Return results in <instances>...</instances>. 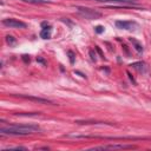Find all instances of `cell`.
<instances>
[{
	"instance_id": "obj_1",
	"label": "cell",
	"mask_w": 151,
	"mask_h": 151,
	"mask_svg": "<svg viewBox=\"0 0 151 151\" xmlns=\"http://www.w3.org/2000/svg\"><path fill=\"white\" fill-rule=\"evenodd\" d=\"M40 127L33 124H21V125H10V126H1L0 134L3 136H26L32 135L35 132H39Z\"/></svg>"
},
{
	"instance_id": "obj_2",
	"label": "cell",
	"mask_w": 151,
	"mask_h": 151,
	"mask_svg": "<svg viewBox=\"0 0 151 151\" xmlns=\"http://www.w3.org/2000/svg\"><path fill=\"white\" fill-rule=\"evenodd\" d=\"M77 12L79 15H82L83 18L85 19H89V20H93V19H99L102 17V13L97 10H92V8H89V7H83V6H78L77 8Z\"/></svg>"
},
{
	"instance_id": "obj_3",
	"label": "cell",
	"mask_w": 151,
	"mask_h": 151,
	"mask_svg": "<svg viewBox=\"0 0 151 151\" xmlns=\"http://www.w3.org/2000/svg\"><path fill=\"white\" fill-rule=\"evenodd\" d=\"M3 24H4L6 27H10V28H25V27H26V24H25L24 21L17 20V19H14V18L4 19Z\"/></svg>"
},
{
	"instance_id": "obj_4",
	"label": "cell",
	"mask_w": 151,
	"mask_h": 151,
	"mask_svg": "<svg viewBox=\"0 0 151 151\" xmlns=\"http://www.w3.org/2000/svg\"><path fill=\"white\" fill-rule=\"evenodd\" d=\"M116 27L117 28H121V30H126V31H130V30H135L136 27H138V24L136 21H125V20H117L115 23Z\"/></svg>"
},
{
	"instance_id": "obj_5",
	"label": "cell",
	"mask_w": 151,
	"mask_h": 151,
	"mask_svg": "<svg viewBox=\"0 0 151 151\" xmlns=\"http://www.w3.org/2000/svg\"><path fill=\"white\" fill-rule=\"evenodd\" d=\"M134 145H124V144H111V145H103V146H94L91 150H106V149H135Z\"/></svg>"
},
{
	"instance_id": "obj_6",
	"label": "cell",
	"mask_w": 151,
	"mask_h": 151,
	"mask_svg": "<svg viewBox=\"0 0 151 151\" xmlns=\"http://www.w3.org/2000/svg\"><path fill=\"white\" fill-rule=\"evenodd\" d=\"M94 1L99 3H112V4H121V5H132L135 6L138 0H94Z\"/></svg>"
},
{
	"instance_id": "obj_7",
	"label": "cell",
	"mask_w": 151,
	"mask_h": 151,
	"mask_svg": "<svg viewBox=\"0 0 151 151\" xmlns=\"http://www.w3.org/2000/svg\"><path fill=\"white\" fill-rule=\"evenodd\" d=\"M46 23H43V26H45ZM51 34H52V27L50 25L45 26L42 31H40V37L43 38V39H50L51 38Z\"/></svg>"
},
{
	"instance_id": "obj_8",
	"label": "cell",
	"mask_w": 151,
	"mask_h": 151,
	"mask_svg": "<svg viewBox=\"0 0 151 151\" xmlns=\"http://www.w3.org/2000/svg\"><path fill=\"white\" fill-rule=\"evenodd\" d=\"M132 69H135V70H137L138 72H141V73H145L146 71H148V65L144 63V62H138V63H134V64H131L130 65Z\"/></svg>"
},
{
	"instance_id": "obj_9",
	"label": "cell",
	"mask_w": 151,
	"mask_h": 151,
	"mask_svg": "<svg viewBox=\"0 0 151 151\" xmlns=\"http://www.w3.org/2000/svg\"><path fill=\"white\" fill-rule=\"evenodd\" d=\"M20 97L23 98H26V99H31V100H34V102H38V103H52L51 100L48 99H44V98H39V97H32V96H24V94H19Z\"/></svg>"
},
{
	"instance_id": "obj_10",
	"label": "cell",
	"mask_w": 151,
	"mask_h": 151,
	"mask_svg": "<svg viewBox=\"0 0 151 151\" xmlns=\"http://www.w3.org/2000/svg\"><path fill=\"white\" fill-rule=\"evenodd\" d=\"M130 42L135 45V48H136V51H137L138 53H142V52H143V50H144V48H143V45H142L141 43H138V42H137V40H135V39H132V38L130 39Z\"/></svg>"
},
{
	"instance_id": "obj_11",
	"label": "cell",
	"mask_w": 151,
	"mask_h": 151,
	"mask_svg": "<svg viewBox=\"0 0 151 151\" xmlns=\"http://www.w3.org/2000/svg\"><path fill=\"white\" fill-rule=\"evenodd\" d=\"M25 3H30V4H50V0H23Z\"/></svg>"
},
{
	"instance_id": "obj_12",
	"label": "cell",
	"mask_w": 151,
	"mask_h": 151,
	"mask_svg": "<svg viewBox=\"0 0 151 151\" xmlns=\"http://www.w3.org/2000/svg\"><path fill=\"white\" fill-rule=\"evenodd\" d=\"M6 42H7V44H10V45H14L17 40L14 39L12 35H7V37H6Z\"/></svg>"
},
{
	"instance_id": "obj_13",
	"label": "cell",
	"mask_w": 151,
	"mask_h": 151,
	"mask_svg": "<svg viewBox=\"0 0 151 151\" xmlns=\"http://www.w3.org/2000/svg\"><path fill=\"white\" fill-rule=\"evenodd\" d=\"M5 150H26V148H24V146H8V148L3 149V151H5Z\"/></svg>"
},
{
	"instance_id": "obj_14",
	"label": "cell",
	"mask_w": 151,
	"mask_h": 151,
	"mask_svg": "<svg viewBox=\"0 0 151 151\" xmlns=\"http://www.w3.org/2000/svg\"><path fill=\"white\" fill-rule=\"evenodd\" d=\"M67 54H69V58H70V63H71V64H74V53H73L72 51H69Z\"/></svg>"
},
{
	"instance_id": "obj_15",
	"label": "cell",
	"mask_w": 151,
	"mask_h": 151,
	"mask_svg": "<svg viewBox=\"0 0 151 151\" xmlns=\"http://www.w3.org/2000/svg\"><path fill=\"white\" fill-rule=\"evenodd\" d=\"M94 31H96L97 33H102V32H104V27L103 26H97V27H94Z\"/></svg>"
},
{
	"instance_id": "obj_16",
	"label": "cell",
	"mask_w": 151,
	"mask_h": 151,
	"mask_svg": "<svg viewBox=\"0 0 151 151\" xmlns=\"http://www.w3.org/2000/svg\"><path fill=\"white\" fill-rule=\"evenodd\" d=\"M90 55H91V59H92V62H96L97 59H96V54L93 53V51H90Z\"/></svg>"
},
{
	"instance_id": "obj_17",
	"label": "cell",
	"mask_w": 151,
	"mask_h": 151,
	"mask_svg": "<svg viewBox=\"0 0 151 151\" xmlns=\"http://www.w3.org/2000/svg\"><path fill=\"white\" fill-rule=\"evenodd\" d=\"M23 60L25 63H30V58H27V55H23Z\"/></svg>"
},
{
	"instance_id": "obj_18",
	"label": "cell",
	"mask_w": 151,
	"mask_h": 151,
	"mask_svg": "<svg viewBox=\"0 0 151 151\" xmlns=\"http://www.w3.org/2000/svg\"><path fill=\"white\" fill-rule=\"evenodd\" d=\"M96 50H97V51H98V53H99V54H100V57H102V58H104V54H103V53H102V51H100V48H99V47H98V46H96Z\"/></svg>"
},
{
	"instance_id": "obj_19",
	"label": "cell",
	"mask_w": 151,
	"mask_h": 151,
	"mask_svg": "<svg viewBox=\"0 0 151 151\" xmlns=\"http://www.w3.org/2000/svg\"><path fill=\"white\" fill-rule=\"evenodd\" d=\"M37 60H38V62H39V63H43L44 65L46 64V63H45V60H44V59H42V58H37Z\"/></svg>"
}]
</instances>
